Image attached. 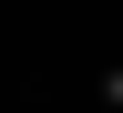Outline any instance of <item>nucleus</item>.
Listing matches in <instances>:
<instances>
[{"mask_svg": "<svg viewBox=\"0 0 123 113\" xmlns=\"http://www.w3.org/2000/svg\"><path fill=\"white\" fill-rule=\"evenodd\" d=\"M113 113H123V72H113Z\"/></svg>", "mask_w": 123, "mask_h": 113, "instance_id": "1", "label": "nucleus"}]
</instances>
